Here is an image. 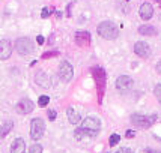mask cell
<instances>
[{"label": "cell", "instance_id": "obj_1", "mask_svg": "<svg viewBox=\"0 0 161 153\" xmlns=\"http://www.w3.org/2000/svg\"><path fill=\"white\" fill-rule=\"evenodd\" d=\"M96 30H98V35L102 36L104 39H116L119 36V29L113 21H102L98 24Z\"/></svg>", "mask_w": 161, "mask_h": 153}, {"label": "cell", "instance_id": "obj_2", "mask_svg": "<svg viewBox=\"0 0 161 153\" xmlns=\"http://www.w3.org/2000/svg\"><path fill=\"white\" fill-rule=\"evenodd\" d=\"M157 122V114L152 116H143V114H133L131 116V123L140 129H148Z\"/></svg>", "mask_w": 161, "mask_h": 153}, {"label": "cell", "instance_id": "obj_3", "mask_svg": "<svg viewBox=\"0 0 161 153\" xmlns=\"http://www.w3.org/2000/svg\"><path fill=\"white\" fill-rule=\"evenodd\" d=\"M15 51L20 56H27L33 53V44L29 38H18L15 41Z\"/></svg>", "mask_w": 161, "mask_h": 153}, {"label": "cell", "instance_id": "obj_4", "mask_svg": "<svg viewBox=\"0 0 161 153\" xmlns=\"http://www.w3.org/2000/svg\"><path fill=\"white\" fill-rule=\"evenodd\" d=\"M44 132H45V123H44L42 119L36 117V119H33L30 122V137H32L33 140L42 138Z\"/></svg>", "mask_w": 161, "mask_h": 153}, {"label": "cell", "instance_id": "obj_5", "mask_svg": "<svg viewBox=\"0 0 161 153\" xmlns=\"http://www.w3.org/2000/svg\"><path fill=\"white\" fill-rule=\"evenodd\" d=\"M59 76L63 83H69L74 76V69H72V65L69 62H62L59 66Z\"/></svg>", "mask_w": 161, "mask_h": 153}, {"label": "cell", "instance_id": "obj_6", "mask_svg": "<svg viewBox=\"0 0 161 153\" xmlns=\"http://www.w3.org/2000/svg\"><path fill=\"white\" fill-rule=\"evenodd\" d=\"M133 86H134V80L128 75H120L118 80H116V89L120 90V92H128V90H131Z\"/></svg>", "mask_w": 161, "mask_h": 153}, {"label": "cell", "instance_id": "obj_7", "mask_svg": "<svg viewBox=\"0 0 161 153\" xmlns=\"http://www.w3.org/2000/svg\"><path fill=\"white\" fill-rule=\"evenodd\" d=\"M81 128L86 129V131H92L95 134H98V132H100V128H101V122L96 119V117H87V119H85Z\"/></svg>", "mask_w": 161, "mask_h": 153}, {"label": "cell", "instance_id": "obj_8", "mask_svg": "<svg viewBox=\"0 0 161 153\" xmlns=\"http://www.w3.org/2000/svg\"><path fill=\"white\" fill-rule=\"evenodd\" d=\"M134 53H136L139 57H142V59H148V57L151 56V47L146 42H143V41L136 42V45H134Z\"/></svg>", "mask_w": 161, "mask_h": 153}, {"label": "cell", "instance_id": "obj_9", "mask_svg": "<svg viewBox=\"0 0 161 153\" xmlns=\"http://www.w3.org/2000/svg\"><path fill=\"white\" fill-rule=\"evenodd\" d=\"M139 15H140V18H142V20H144V21L151 20V18H152V15H154L152 5H151L149 2H144V3H142V6H140V9H139Z\"/></svg>", "mask_w": 161, "mask_h": 153}, {"label": "cell", "instance_id": "obj_10", "mask_svg": "<svg viewBox=\"0 0 161 153\" xmlns=\"http://www.w3.org/2000/svg\"><path fill=\"white\" fill-rule=\"evenodd\" d=\"M12 54V45L9 41H0V60H8Z\"/></svg>", "mask_w": 161, "mask_h": 153}, {"label": "cell", "instance_id": "obj_11", "mask_svg": "<svg viewBox=\"0 0 161 153\" xmlns=\"http://www.w3.org/2000/svg\"><path fill=\"white\" fill-rule=\"evenodd\" d=\"M35 81H36V84L44 87V89H48L51 86V81H50V76L47 75L44 71H39V72H36V75H35Z\"/></svg>", "mask_w": 161, "mask_h": 153}, {"label": "cell", "instance_id": "obj_12", "mask_svg": "<svg viewBox=\"0 0 161 153\" xmlns=\"http://www.w3.org/2000/svg\"><path fill=\"white\" fill-rule=\"evenodd\" d=\"M17 111L20 114H29L33 111V102L29 99H21L17 104Z\"/></svg>", "mask_w": 161, "mask_h": 153}, {"label": "cell", "instance_id": "obj_13", "mask_svg": "<svg viewBox=\"0 0 161 153\" xmlns=\"http://www.w3.org/2000/svg\"><path fill=\"white\" fill-rule=\"evenodd\" d=\"M76 42L80 47H87L90 44V33L89 32H77L76 33Z\"/></svg>", "mask_w": 161, "mask_h": 153}, {"label": "cell", "instance_id": "obj_14", "mask_svg": "<svg viewBox=\"0 0 161 153\" xmlns=\"http://www.w3.org/2000/svg\"><path fill=\"white\" fill-rule=\"evenodd\" d=\"M11 153H26V143L23 138H15L11 146Z\"/></svg>", "mask_w": 161, "mask_h": 153}, {"label": "cell", "instance_id": "obj_15", "mask_svg": "<svg viewBox=\"0 0 161 153\" xmlns=\"http://www.w3.org/2000/svg\"><path fill=\"white\" fill-rule=\"evenodd\" d=\"M139 33L143 35V36H155V35H157V29H155L154 26L143 24L139 27Z\"/></svg>", "mask_w": 161, "mask_h": 153}, {"label": "cell", "instance_id": "obj_16", "mask_svg": "<svg viewBox=\"0 0 161 153\" xmlns=\"http://www.w3.org/2000/svg\"><path fill=\"white\" fill-rule=\"evenodd\" d=\"M68 120L72 123V125H77L80 122V113H77L74 108H68Z\"/></svg>", "mask_w": 161, "mask_h": 153}, {"label": "cell", "instance_id": "obj_17", "mask_svg": "<svg viewBox=\"0 0 161 153\" xmlns=\"http://www.w3.org/2000/svg\"><path fill=\"white\" fill-rule=\"evenodd\" d=\"M14 126V123H12V120H8V122H5L3 125H0V137H6L11 132V129Z\"/></svg>", "mask_w": 161, "mask_h": 153}, {"label": "cell", "instance_id": "obj_18", "mask_svg": "<svg viewBox=\"0 0 161 153\" xmlns=\"http://www.w3.org/2000/svg\"><path fill=\"white\" fill-rule=\"evenodd\" d=\"M48 102H50V98L42 95V96H39V99H38V105H39V107H47Z\"/></svg>", "mask_w": 161, "mask_h": 153}, {"label": "cell", "instance_id": "obj_19", "mask_svg": "<svg viewBox=\"0 0 161 153\" xmlns=\"http://www.w3.org/2000/svg\"><path fill=\"white\" fill-rule=\"evenodd\" d=\"M120 141V135H118V134H113V135L110 137V140H109V143H110V146L113 147V146H116Z\"/></svg>", "mask_w": 161, "mask_h": 153}, {"label": "cell", "instance_id": "obj_20", "mask_svg": "<svg viewBox=\"0 0 161 153\" xmlns=\"http://www.w3.org/2000/svg\"><path fill=\"white\" fill-rule=\"evenodd\" d=\"M154 95H155V98H157L158 102L161 104V84H158L155 89H154Z\"/></svg>", "mask_w": 161, "mask_h": 153}, {"label": "cell", "instance_id": "obj_21", "mask_svg": "<svg viewBox=\"0 0 161 153\" xmlns=\"http://www.w3.org/2000/svg\"><path fill=\"white\" fill-rule=\"evenodd\" d=\"M53 11H54V8H44L42 12H41V17H42V18H48L50 12H53Z\"/></svg>", "mask_w": 161, "mask_h": 153}, {"label": "cell", "instance_id": "obj_22", "mask_svg": "<svg viewBox=\"0 0 161 153\" xmlns=\"http://www.w3.org/2000/svg\"><path fill=\"white\" fill-rule=\"evenodd\" d=\"M30 153H42V147L39 144H33L30 147Z\"/></svg>", "mask_w": 161, "mask_h": 153}, {"label": "cell", "instance_id": "obj_23", "mask_svg": "<svg viewBox=\"0 0 161 153\" xmlns=\"http://www.w3.org/2000/svg\"><path fill=\"white\" fill-rule=\"evenodd\" d=\"M59 53L57 51H50V53H45L42 54V59H48V57H54V56H57Z\"/></svg>", "mask_w": 161, "mask_h": 153}, {"label": "cell", "instance_id": "obj_24", "mask_svg": "<svg viewBox=\"0 0 161 153\" xmlns=\"http://www.w3.org/2000/svg\"><path fill=\"white\" fill-rule=\"evenodd\" d=\"M125 137H127V138H134V137H136V131H133V129H128L127 132H125Z\"/></svg>", "mask_w": 161, "mask_h": 153}, {"label": "cell", "instance_id": "obj_25", "mask_svg": "<svg viewBox=\"0 0 161 153\" xmlns=\"http://www.w3.org/2000/svg\"><path fill=\"white\" fill-rule=\"evenodd\" d=\"M56 116H57V113H56L54 110L48 111V119H50V120H54V119H56Z\"/></svg>", "mask_w": 161, "mask_h": 153}, {"label": "cell", "instance_id": "obj_26", "mask_svg": "<svg viewBox=\"0 0 161 153\" xmlns=\"http://www.w3.org/2000/svg\"><path fill=\"white\" fill-rule=\"evenodd\" d=\"M36 42L39 44V45H42V44L45 42V39H44V36H41V35H38V36H36Z\"/></svg>", "mask_w": 161, "mask_h": 153}, {"label": "cell", "instance_id": "obj_27", "mask_svg": "<svg viewBox=\"0 0 161 153\" xmlns=\"http://www.w3.org/2000/svg\"><path fill=\"white\" fill-rule=\"evenodd\" d=\"M155 69H157V72H158V74L161 75V62H158V63H157V66H155Z\"/></svg>", "mask_w": 161, "mask_h": 153}, {"label": "cell", "instance_id": "obj_28", "mask_svg": "<svg viewBox=\"0 0 161 153\" xmlns=\"http://www.w3.org/2000/svg\"><path fill=\"white\" fill-rule=\"evenodd\" d=\"M146 153H161V152H158V150H154V149H148V150H146Z\"/></svg>", "mask_w": 161, "mask_h": 153}, {"label": "cell", "instance_id": "obj_29", "mask_svg": "<svg viewBox=\"0 0 161 153\" xmlns=\"http://www.w3.org/2000/svg\"><path fill=\"white\" fill-rule=\"evenodd\" d=\"M155 2H157V3H158V5L161 6V0H155Z\"/></svg>", "mask_w": 161, "mask_h": 153}, {"label": "cell", "instance_id": "obj_30", "mask_svg": "<svg viewBox=\"0 0 161 153\" xmlns=\"http://www.w3.org/2000/svg\"><path fill=\"white\" fill-rule=\"evenodd\" d=\"M160 20H161V14H160Z\"/></svg>", "mask_w": 161, "mask_h": 153}, {"label": "cell", "instance_id": "obj_31", "mask_svg": "<svg viewBox=\"0 0 161 153\" xmlns=\"http://www.w3.org/2000/svg\"><path fill=\"white\" fill-rule=\"evenodd\" d=\"M127 2H129V0H127Z\"/></svg>", "mask_w": 161, "mask_h": 153}, {"label": "cell", "instance_id": "obj_32", "mask_svg": "<svg viewBox=\"0 0 161 153\" xmlns=\"http://www.w3.org/2000/svg\"><path fill=\"white\" fill-rule=\"evenodd\" d=\"M116 153H119V152H116Z\"/></svg>", "mask_w": 161, "mask_h": 153}, {"label": "cell", "instance_id": "obj_33", "mask_svg": "<svg viewBox=\"0 0 161 153\" xmlns=\"http://www.w3.org/2000/svg\"><path fill=\"white\" fill-rule=\"evenodd\" d=\"M0 138H2V137H0Z\"/></svg>", "mask_w": 161, "mask_h": 153}]
</instances>
